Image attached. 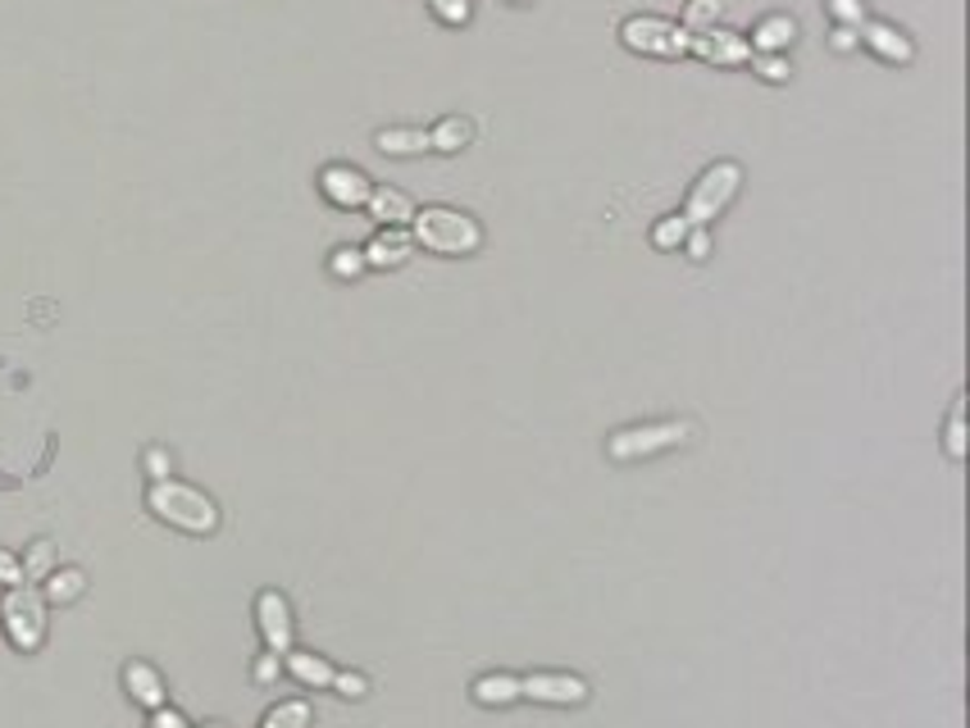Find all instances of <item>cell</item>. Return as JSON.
I'll list each match as a JSON object with an SVG mask.
<instances>
[{
  "mask_svg": "<svg viewBox=\"0 0 970 728\" xmlns=\"http://www.w3.org/2000/svg\"><path fill=\"white\" fill-rule=\"evenodd\" d=\"M688 233H693L688 214H684V210H675V214H665V219H656V223H652V246H656V251H679Z\"/></svg>",
  "mask_w": 970,
  "mask_h": 728,
  "instance_id": "obj_23",
  "label": "cell"
},
{
  "mask_svg": "<svg viewBox=\"0 0 970 728\" xmlns=\"http://www.w3.org/2000/svg\"><path fill=\"white\" fill-rule=\"evenodd\" d=\"M793 42H798V19H789V14H766L748 36L752 55H789Z\"/></svg>",
  "mask_w": 970,
  "mask_h": 728,
  "instance_id": "obj_15",
  "label": "cell"
},
{
  "mask_svg": "<svg viewBox=\"0 0 970 728\" xmlns=\"http://www.w3.org/2000/svg\"><path fill=\"white\" fill-rule=\"evenodd\" d=\"M333 669L338 665H328V656H315V651H283V674H292L302 687H310V693H324V687L333 683Z\"/></svg>",
  "mask_w": 970,
  "mask_h": 728,
  "instance_id": "obj_17",
  "label": "cell"
},
{
  "mask_svg": "<svg viewBox=\"0 0 970 728\" xmlns=\"http://www.w3.org/2000/svg\"><path fill=\"white\" fill-rule=\"evenodd\" d=\"M470 697L488 710H506L515 701H525V687H519V674H506V669H493V674H478Z\"/></svg>",
  "mask_w": 970,
  "mask_h": 728,
  "instance_id": "obj_16",
  "label": "cell"
},
{
  "mask_svg": "<svg viewBox=\"0 0 970 728\" xmlns=\"http://www.w3.org/2000/svg\"><path fill=\"white\" fill-rule=\"evenodd\" d=\"M688 437H693L688 419H652V424H629V429H615L607 437V460H615V465H633V460H652L661 451H675Z\"/></svg>",
  "mask_w": 970,
  "mask_h": 728,
  "instance_id": "obj_6",
  "label": "cell"
},
{
  "mask_svg": "<svg viewBox=\"0 0 970 728\" xmlns=\"http://www.w3.org/2000/svg\"><path fill=\"white\" fill-rule=\"evenodd\" d=\"M429 10L446 28H465L474 19V0H429Z\"/></svg>",
  "mask_w": 970,
  "mask_h": 728,
  "instance_id": "obj_28",
  "label": "cell"
},
{
  "mask_svg": "<svg viewBox=\"0 0 970 728\" xmlns=\"http://www.w3.org/2000/svg\"><path fill=\"white\" fill-rule=\"evenodd\" d=\"M693 264H706L711 260V251H716V242H711V228H693V233L684 238V246H679Z\"/></svg>",
  "mask_w": 970,
  "mask_h": 728,
  "instance_id": "obj_32",
  "label": "cell"
},
{
  "mask_svg": "<svg viewBox=\"0 0 970 728\" xmlns=\"http://www.w3.org/2000/svg\"><path fill=\"white\" fill-rule=\"evenodd\" d=\"M333 693L338 697H347V701H360V697H369V678L360 674V669H333Z\"/></svg>",
  "mask_w": 970,
  "mask_h": 728,
  "instance_id": "obj_30",
  "label": "cell"
},
{
  "mask_svg": "<svg viewBox=\"0 0 970 728\" xmlns=\"http://www.w3.org/2000/svg\"><path fill=\"white\" fill-rule=\"evenodd\" d=\"M365 210H369V219H379V228H410V219H415L420 205L410 201L405 191H397V187H388V182H375Z\"/></svg>",
  "mask_w": 970,
  "mask_h": 728,
  "instance_id": "obj_14",
  "label": "cell"
},
{
  "mask_svg": "<svg viewBox=\"0 0 970 728\" xmlns=\"http://www.w3.org/2000/svg\"><path fill=\"white\" fill-rule=\"evenodd\" d=\"M742 191V165L738 160H716L697 173V182L688 187V201H684V214L693 228H711Z\"/></svg>",
  "mask_w": 970,
  "mask_h": 728,
  "instance_id": "obj_5",
  "label": "cell"
},
{
  "mask_svg": "<svg viewBox=\"0 0 970 728\" xmlns=\"http://www.w3.org/2000/svg\"><path fill=\"white\" fill-rule=\"evenodd\" d=\"M856 46H862V32H856V28H839V23L830 28V51L834 55H852Z\"/></svg>",
  "mask_w": 970,
  "mask_h": 728,
  "instance_id": "obj_33",
  "label": "cell"
},
{
  "mask_svg": "<svg viewBox=\"0 0 970 728\" xmlns=\"http://www.w3.org/2000/svg\"><path fill=\"white\" fill-rule=\"evenodd\" d=\"M375 146L383 150V156H392V160L424 156V150H429V128H379Z\"/></svg>",
  "mask_w": 970,
  "mask_h": 728,
  "instance_id": "obj_19",
  "label": "cell"
},
{
  "mask_svg": "<svg viewBox=\"0 0 970 728\" xmlns=\"http://www.w3.org/2000/svg\"><path fill=\"white\" fill-rule=\"evenodd\" d=\"M319 191H324V201L338 205V210H365L369 191H375V178H369L365 169H356V165H324L319 169Z\"/></svg>",
  "mask_w": 970,
  "mask_h": 728,
  "instance_id": "obj_8",
  "label": "cell"
},
{
  "mask_svg": "<svg viewBox=\"0 0 970 728\" xmlns=\"http://www.w3.org/2000/svg\"><path fill=\"white\" fill-rule=\"evenodd\" d=\"M620 46L643 55V60H688L693 32L675 19H661V14H629L620 23Z\"/></svg>",
  "mask_w": 970,
  "mask_h": 728,
  "instance_id": "obj_4",
  "label": "cell"
},
{
  "mask_svg": "<svg viewBox=\"0 0 970 728\" xmlns=\"http://www.w3.org/2000/svg\"><path fill=\"white\" fill-rule=\"evenodd\" d=\"M510 6H529V0H510Z\"/></svg>",
  "mask_w": 970,
  "mask_h": 728,
  "instance_id": "obj_38",
  "label": "cell"
},
{
  "mask_svg": "<svg viewBox=\"0 0 970 728\" xmlns=\"http://www.w3.org/2000/svg\"><path fill=\"white\" fill-rule=\"evenodd\" d=\"M734 6V0H688L684 6V28L697 36V32H711V28H720V14Z\"/></svg>",
  "mask_w": 970,
  "mask_h": 728,
  "instance_id": "obj_22",
  "label": "cell"
},
{
  "mask_svg": "<svg viewBox=\"0 0 970 728\" xmlns=\"http://www.w3.org/2000/svg\"><path fill=\"white\" fill-rule=\"evenodd\" d=\"M470 141H474V124L461 119V114H446V119L429 128V150H437V156H461Z\"/></svg>",
  "mask_w": 970,
  "mask_h": 728,
  "instance_id": "obj_18",
  "label": "cell"
},
{
  "mask_svg": "<svg viewBox=\"0 0 970 728\" xmlns=\"http://www.w3.org/2000/svg\"><path fill=\"white\" fill-rule=\"evenodd\" d=\"M862 46L871 51V55H879L884 64H911L916 60V42L898 28V23H888V19H866L862 28Z\"/></svg>",
  "mask_w": 970,
  "mask_h": 728,
  "instance_id": "obj_11",
  "label": "cell"
},
{
  "mask_svg": "<svg viewBox=\"0 0 970 728\" xmlns=\"http://www.w3.org/2000/svg\"><path fill=\"white\" fill-rule=\"evenodd\" d=\"M255 629H260V637H265V651H274V656L292 651L296 624H292V605H287L283 592L265 588V592L255 597Z\"/></svg>",
  "mask_w": 970,
  "mask_h": 728,
  "instance_id": "obj_9",
  "label": "cell"
},
{
  "mask_svg": "<svg viewBox=\"0 0 970 728\" xmlns=\"http://www.w3.org/2000/svg\"><path fill=\"white\" fill-rule=\"evenodd\" d=\"M146 728H192V724H188V715H182V710L160 706V710H151V724H146Z\"/></svg>",
  "mask_w": 970,
  "mask_h": 728,
  "instance_id": "obj_36",
  "label": "cell"
},
{
  "mask_svg": "<svg viewBox=\"0 0 970 728\" xmlns=\"http://www.w3.org/2000/svg\"><path fill=\"white\" fill-rule=\"evenodd\" d=\"M141 469H146V478H151V483L173 478V455H169L165 446H146V451H141Z\"/></svg>",
  "mask_w": 970,
  "mask_h": 728,
  "instance_id": "obj_31",
  "label": "cell"
},
{
  "mask_svg": "<svg viewBox=\"0 0 970 728\" xmlns=\"http://www.w3.org/2000/svg\"><path fill=\"white\" fill-rule=\"evenodd\" d=\"M688 55L702 60V64H716V68H738V64L752 60V46H748V36L734 32V28H711V32H697V36H693V51H688Z\"/></svg>",
  "mask_w": 970,
  "mask_h": 728,
  "instance_id": "obj_10",
  "label": "cell"
},
{
  "mask_svg": "<svg viewBox=\"0 0 970 728\" xmlns=\"http://www.w3.org/2000/svg\"><path fill=\"white\" fill-rule=\"evenodd\" d=\"M410 238H415V251L465 260V255L483 251V223L470 210H456V205H424V210H415V219H410Z\"/></svg>",
  "mask_w": 970,
  "mask_h": 728,
  "instance_id": "obj_1",
  "label": "cell"
},
{
  "mask_svg": "<svg viewBox=\"0 0 970 728\" xmlns=\"http://www.w3.org/2000/svg\"><path fill=\"white\" fill-rule=\"evenodd\" d=\"M278 674H283V656H274V651H265V656L255 661V669H251L255 683H274Z\"/></svg>",
  "mask_w": 970,
  "mask_h": 728,
  "instance_id": "obj_35",
  "label": "cell"
},
{
  "mask_svg": "<svg viewBox=\"0 0 970 728\" xmlns=\"http://www.w3.org/2000/svg\"><path fill=\"white\" fill-rule=\"evenodd\" d=\"M360 251H365L369 270H401V264H410V255H415V238H410V228H379Z\"/></svg>",
  "mask_w": 970,
  "mask_h": 728,
  "instance_id": "obj_12",
  "label": "cell"
},
{
  "mask_svg": "<svg viewBox=\"0 0 970 728\" xmlns=\"http://www.w3.org/2000/svg\"><path fill=\"white\" fill-rule=\"evenodd\" d=\"M19 583H23V565H19V556L0 547V588H19Z\"/></svg>",
  "mask_w": 970,
  "mask_h": 728,
  "instance_id": "obj_34",
  "label": "cell"
},
{
  "mask_svg": "<svg viewBox=\"0 0 970 728\" xmlns=\"http://www.w3.org/2000/svg\"><path fill=\"white\" fill-rule=\"evenodd\" d=\"M19 565H23V583H42L46 573L55 569V542H32L23 556H19Z\"/></svg>",
  "mask_w": 970,
  "mask_h": 728,
  "instance_id": "obj_25",
  "label": "cell"
},
{
  "mask_svg": "<svg viewBox=\"0 0 970 728\" xmlns=\"http://www.w3.org/2000/svg\"><path fill=\"white\" fill-rule=\"evenodd\" d=\"M943 451H948V460H957V465H961L966 451H970V446H966V397H961V392L952 397L948 424H943Z\"/></svg>",
  "mask_w": 970,
  "mask_h": 728,
  "instance_id": "obj_24",
  "label": "cell"
},
{
  "mask_svg": "<svg viewBox=\"0 0 970 728\" xmlns=\"http://www.w3.org/2000/svg\"><path fill=\"white\" fill-rule=\"evenodd\" d=\"M310 724H315V710H310V701H302V697L270 706L265 719H260V728H310Z\"/></svg>",
  "mask_w": 970,
  "mask_h": 728,
  "instance_id": "obj_21",
  "label": "cell"
},
{
  "mask_svg": "<svg viewBox=\"0 0 970 728\" xmlns=\"http://www.w3.org/2000/svg\"><path fill=\"white\" fill-rule=\"evenodd\" d=\"M825 14L839 23V28H862L871 14H866V0H825Z\"/></svg>",
  "mask_w": 970,
  "mask_h": 728,
  "instance_id": "obj_29",
  "label": "cell"
},
{
  "mask_svg": "<svg viewBox=\"0 0 970 728\" xmlns=\"http://www.w3.org/2000/svg\"><path fill=\"white\" fill-rule=\"evenodd\" d=\"M201 728H229V724H214V719H210V724H201Z\"/></svg>",
  "mask_w": 970,
  "mask_h": 728,
  "instance_id": "obj_37",
  "label": "cell"
},
{
  "mask_svg": "<svg viewBox=\"0 0 970 728\" xmlns=\"http://www.w3.org/2000/svg\"><path fill=\"white\" fill-rule=\"evenodd\" d=\"M365 270H369V264H365V251H360V246H338V251L328 255V274H333V278H342V283L360 278Z\"/></svg>",
  "mask_w": 970,
  "mask_h": 728,
  "instance_id": "obj_26",
  "label": "cell"
},
{
  "mask_svg": "<svg viewBox=\"0 0 970 728\" xmlns=\"http://www.w3.org/2000/svg\"><path fill=\"white\" fill-rule=\"evenodd\" d=\"M519 687H525V701H538V706H583L592 697L588 678L579 674H561V669H534L519 678Z\"/></svg>",
  "mask_w": 970,
  "mask_h": 728,
  "instance_id": "obj_7",
  "label": "cell"
},
{
  "mask_svg": "<svg viewBox=\"0 0 970 728\" xmlns=\"http://www.w3.org/2000/svg\"><path fill=\"white\" fill-rule=\"evenodd\" d=\"M46 597L36 583H19V588H6V597H0V629H6L10 646L23 651V656H32V651H42L46 633H51V615H46Z\"/></svg>",
  "mask_w": 970,
  "mask_h": 728,
  "instance_id": "obj_3",
  "label": "cell"
},
{
  "mask_svg": "<svg viewBox=\"0 0 970 728\" xmlns=\"http://www.w3.org/2000/svg\"><path fill=\"white\" fill-rule=\"evenodd\" d=\"M87 592V573L83 569H51L46 579H42V597H46V605H68V601H78Z\"/></svg>",
  "mask_w": 970,
  "mask_h": 728,
  "instance_id": "obj_20",
  "label": "cell"
},
{
  "mask_svg": "<svg viewBox=\"0 0 970 728\" xmlns=\"http://www.w3.org/2000/svg\"><path fill=\"white\" fill-rule=\"evenodd\" d=\"M748 64H752L757 78L770 83V87H779V83H789V78H793V60H789V55H752Z\"/></svg>",
  "mask_w": 970,
  "mask_h": 728,
  "instance_id": "obj_27",
  "label": "cell"
},
{
  "mask_svg": "<svg viewBox=\"0 0 970 728\" xmlns=\"http://www.w3.org/2000/svg\"><path fill=\"white\" fill-rule=\"evenodd\" d=\"M146 510H151L160 524L188 532V538H210V532L219 528V506L214 496L182 483V478H160L146 487Z\"/></svg>",
  "mask_w": 970,
  "mask_h": 728,
  "instance_id": "obj_2",
  "label": "cell"
},
{
  "mask_svg": "<svg viewBox=\"0 0 970 728\" xmlns=\"http://www.w3.org/2000/svg\"><path fill=\"white\" fill-rule=\"evenodd\" d=\"M124 693H128V701L141 706V710L169 706V687H165L160 669L146 665V661H128V665H124Z\"/></svg>",
  "mask_w": 970,
  "mask_h": 728,
  "instance_id": "obj_13",
  "label": "cell"
}]
</instances>
